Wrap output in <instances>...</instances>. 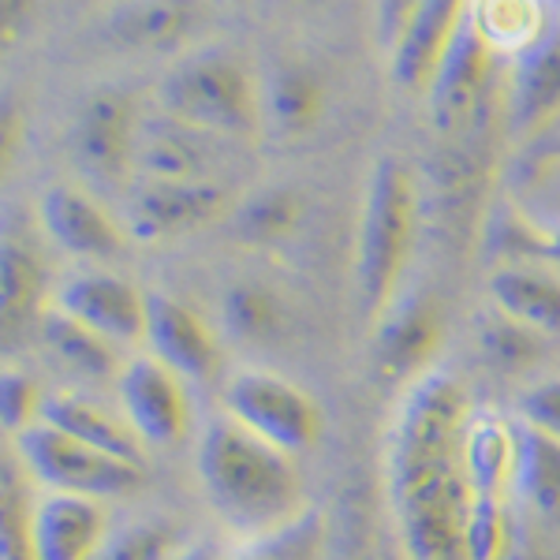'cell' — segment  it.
I'll use <instances>...</instances> for the list:
<instances>
[{
    "instance_id": "1",
    "label": "cell",
    "mask_w": 560,
    "mask_h": 560,
    "mask_svg": "<svg viewBox=\"0 0 560 560\" xmlns=\"http://www.w3.org/2000/svg\"><path fill=\"white\" fill-rule=\"evenodd\" d=\"M467 388L445 370L408 385L385 438V486L408 560H467Z\"/></svg>"
},
{
    "instance_id": "2",
    "label": "cell",
    "mask_w": 560,
    "mask_h": 560,
    "mask_svg": "<svg viewBox=\"0 0 560 560\" xmlns=\"http://www.w3.org/2000/svg\"><path fill=\"white\" fill-rule=\"evenodd\" d=\"M198 482L224 527L243 541H266L306 516L295 456L221 415L198 441Z\"/></svg>"
},
{
    "instance_id": "3",
    "label": "cell",
    "mask_w": 560,
    "mask_h": 560,
    "mask_svg": "<svg viewBox=\"0 0 560 560\" xmlns=\"http://www.w3.org/2000/svg\"><path fill=\"white\" fill-rule=\"evenodd\" d=\"M419 236V184L400 158H382L370 173L363 224H359V303L382 322L400 295V280Z\"/></svg>"
},
{
    "instance_id": "4",
    "label": "cell",
    "mask_w": 560,
    "mask_h": 560,
    "mask_svg": "<svg viewBox=\"0 0 560 560\" xmlns=\"http://www.w3.org/2000/svg\"><path fill=\"white\" fill-rule=\"evenodd\" d=\"M158 105L168 116L229 142H258L266 131V94L229 49H198L179 57L158 86Z\"/></svg>"
},
{
    "instance_id": "5",
    "label": "cell",
    "mask_w": 560,
    "mask_h": 560,
    "mask_svg": "<svg viewBox=\"0 0 560 560\" xmlns=\"http://www.w3.org/2000/svg\"><path fill=\"white\" fill-rule=\"evenodd\" d=\"M224 415L288 456L311 453L325 430L318 400L292 377L261 366L240 370L224 385Z\"/></svg>"
},
{
    "instance_id": "6",
    "label": "cell",
    "mask_w": 560,
    "mask_h": 560,
    "mask_svg": "<svg viewBox=\"0 0 560 560\" xmlns=\"http://www.w3.org/2000/svg\"><path fill=\"white\" fill-rule=\"evenodd\" d=\"M15 448H20L26 475H34V482L45 486L49 493H79L105 501V497L139 490L142 478H147L142 464L108 456L65 430L49 427V422H38V427L20 433Z\"/></svg>"
},
{
    "instance_id": "7",
    "label": "cell",
    "mask_w": 560,
    "mask_h": 560,
    "mask_svg": "<svg viewBox=\"0 0 560 560\" xmlns=\"http://www.w3.org/2000/svg\"><path fill=\"white\" fill-rule=\"evenodd\" d=\"M139 108L124 90H94L79 105L68 131V153L83 179L97 191H128L135 179V139H139Z\"/></svg>"
},
{
    "instance_id": "8",
    "label": "cell",
    "mask_w": 560,
    "mask_h": 560,
    "mask_svg": "<svg viewBox=\"0 0 560 560\" xmlns=\"http://www.w3.org/2000/svg\"><path fill=\"white\" fill-rule=\"evenodd\" d=\"M232 210L229 184H168V179H131L124 191V229L131 240L165 243Z\"/></svg>"
},
{
    "instance_id": "9",
    "label": "cell",
    "mask_w": 560,
    "mask_h": 560,
    "mask_svg": "<svg viewBox=\"0 0 560 560\" xmlns=\"http://www.w3.org/2000/svg\"><path fill=\"white\" fill-rule=\"evenodd\" d=\"M221 142L217 135L184 124L158 108L142 116L135 139V179H168V184H229L221 176Z\"/></svg>"
},
{
    "instance_id": "10",
    "label": "cell",
    "mask_w": 560,
    "mask_h": 560,
    "mask_svg": "<svg viewBox=\"0 0 560 560\" xmlns=\"http://www.w3.org/2000/svg\"><path fill=\"white\" fill-rule=\"evenodd\" d=\"M116 396H120V415L147 448H173L191 430L187 382L153 355L135 359L120 370Z\"/></svg>"
},
{
    "instance_id": "11",
    "label": "cell",
    "mask_w": 560,
    "mask_h": 560,
    "mask_svg": "<svg viewBox=\"0 0 560 560\" xmlns=\"http://www.w3.org/2000/svg\"><path fill=\"white\" fill-rule=\"evenodd\" d=\"M493 71H497V49L482 38V31L475 26L471 12H467L464 26L445 49L438 71L430 79V116L438 131H459L475 120V113L493 90Z\"/></svg>"
},
{
    "instance_id": "12",
    "label": "cell",
    "mask_w": 560,
    "mask_h": 560,
    "mask_svg": "<svg viewBox=\"0 0 560 560\" xmlns=\"http://www.w3.org/2000/svg\"><path fill=\"white\" fill-rule=\"evenodd\" d=\"M150 355L165 363L184 382H210L221 370V340L206 325L195 306H187L176 295L150 292L147 311V340Z\"/></svg>"
},
{
    "instance_id": "13",
    "label": "cell",
    "mask_w": 560,
    "mask_h": 560,
    "mask_svg": "<svg viewBox=\"0 0 560 560\" xmlns=\"http://www.w3.org/2000/svg\"><path fill=\"white\" fill-rule=\"evenodd\" d=\"M57 306L94 329L97 337L120 345H142L147 340V311L150 292H139L131 280L116 273H79L71 277L57 295Z\"/></svg>"
},
{
    "instance_id": "14",
    "label": "cell",
    "mask_w": 560,
    "mask_h": 560,
    "mask_svg": "<svg viewBox=\"0 0 560 560\" xmlns=\"http://www.w3.org/2000/svg\"><path fill=\"white\" fill-rule=\"evenodd\" d=\"M441 340H445V318L430 295L396 300L377 322V374L388 382H419L422 374H430Z\"/></svg>"
},
{
    "instance_id": "15",
    "label": "cell",
    "mask_w": 560,
    "mask_h": 560,
    "mask_svg": "<svg viewBox=\"0 0 560 560\" xmlns=\"http://www.w3.org/2000/svg\"><path fill=\"white\" fill-rule=\"evenodd\" d=\"M206 23L202 0H113L102 20L105 38L135 52H179Z\"/></svg>"
},
{
    "instance_id": "16",
    "label": "cell",
    "mask_w": 560,
    "mask_h": 560,
    "mask_svg": "<svg viewBox=\"0 0 560 560\" xmlns=\"http://www.w3.org/2000/svg\"><path fill=\"white\" fill-rule=\"evenodd\" d=\"M471 0H422L415 8L411 23L404 26L400 42L388 49V68H393V83L408 94L430 90V79L438 71L445 49L464 26Z\"/></svg>"
},
{
    "instance_id": "17",
    "label": "cell",
    "mask_w": 560,
    "mask_h": 560,
    "mask_svg": "<svg viewBox=\"0 0 560 560\" xmlns=\"http://www.w3.org/2000/svg\"><path fill=\"white\" fill-rule=\"evenodd\" d=\"M42 224L57 247L75 258H113L124 250V229L116 217L83 187L57 184L42 195Z\"/></svg>"
},
{
    "instance_id": "18",
    "label": "cell",
    "mask_w": 560,
    "mask_h": 560,
    "mask_svg": "<svg viewBox=\"0 0 560 560\" xmlns=\"http://www.w3.org/2000/svg\"><path fill=\"white\" fill-rule=\"evenodd\" d=\"M31 535L38 560H94L108 538L102 501L45 490L31 509Z\"/></svg>"
},
{
    "instance_id": "19",
    "label": "cell",
    "mask_w": 560,
    "mask_h": 560,
    "mask_svg": "<svg viewBox=\"0 0 560 560\" xmlns=\"http://www.w3.org/2000/svg\"><path fill=\"white\" fill-rule=\"evenodd\" d=\"M520 422L501 411L475 408L464 430V475L475 501H504L516 490Z\"/></svg>"
},
{
    "instance_id": "20",
    "label": "cell",
    "mask_w": 560,
    "mask_h": 560,
    "mask_svg": "<svg viewBox=\"0 0 560 560\" xmlns=\"http://www.w3.org/2000/svg\"><path fill=\"white\" fill-rule=\"evenodd\" d=\"M509 120L516 135H538L560 120V26L546 31L527 52L516 57Z\"/></svg>"
},
{
    "instance_id": "21",
    "label": "cell",
    "mask_w": 560,
    "mask_h": 560,
    "mask_svg": "<svg viewBox=\"0 0 560 560\" xmlns=\"http://www.w3.org/2000/svg\"><path fill=\"white\" fill-rule=\"evenodd\" d=\"M42 422H49V427L86 441V445L102 448V453H108V456L131 459V464H142V459H147V445H142V438L131 430V422L124 419V415L102 408V404L90 400V396H83V393L49 396Z\"/></svg>"
},
{
    "instance_id": "22",
    "label": "cell",
    "mask_w": 560,
    "mask_h": 560,
    "mask_svg": "<svg viewBox=\"0 0 560 560\" xmlns=\"http://www.w3.org/2000/svg\"><path fill=\"white\" fill-rule=\"evenodd\" d=\"M490 300L497 311L535 329L538 337L560 340V280L527 266H504L490 277Z\"/></svg>"
},
{
    "instance_id": "23",
    "label": "cell",
    "mask_w": 560,
    "mask_h": 560,
    "mask_svg": "<svg viewBox=\"0 0 560 560\" xmlns=\"http://www.w3.org/2000/svg\"><path fill=\"white\" fill-rule=\"evenodd\" d=\"M42 337L49 345L52 355L65 366H71L75 374L86 377H120V348L113 340L97 337L94 329H86L83 322H75L71 314H65L60 306L42 314Z\"/></svg>"
},
{
    "instance_id": "24",
    "label": "cell",
    "mask_w": 560,
    "mask_h": 560,
    "mask_svg": "<svg viewBox=\"0 0 560 560\" xmlns=\"http://www.w3.org/2000/svg\"><path fill=\"white\" fill-rule=\"evenodd\" d=\"M516 493L546 520H560V441L523 427V422H520Z\"/></svg>"
},
{
    "instance_id": "25",
    "label": "cell",
    "mask_w": 560,
    "mask_h": 560,
    "mask_svg": "<svg viewBox=\"0 0 560 560\" xmlns=\"http://www.w3.org/2000/svg\"><path fill=\"white\" fill-rule=\"evenodd\" d=\"M325 108V90L311 68L288 65L269 79L266 90V120L280 135H306L318 124Z\"/></svg>"
},
{
    "instance_id": "26",
    "label": "cell",
    "mask_w": 560,
    "mask_h": 560,
    "mask_svg": "<svg viewBox=\"0 0 560 560\" xmlns=\"http://www.w3.org/2000/svg\"><path fill=\"white\" fill-rule=\"evenodd\" d=\"M45 300V266L31 247L8 240L0 250V322L4 329H20L42 311Z\"/></svg>"
},
{
    "instance_id": "27",
    "label": "cell",
    "mask_w": 560,
    "mask_h": 560,
    "mask_svg": "<svg viewBox=\"0 0 560 560\" xmlns=\"http://www.w3.org/2000/svg\"><path fill=\"white\" fill-rule=\"evenodd\" d=\"M471 20L497 57H520L546 34V15L538 0H471Z\"/></svg>"
},
{
    "instance_id": "28",
    "label": "cell",
    "mask_w": 560,
    "mask_h": 560,
    "mask_svg": "<svg viewBox=\"0 0 560 560\" xmlns=\"http://www.w3.org/2000/svg\"><path fill=\"white\" fill-rule=\"evenodd\" d=\"M184 535L168 520H142L131 527L108 530L94 560H173L184 553Z\"/></svg>"
},
{
    "instance_id": "29",
    "label": "cell",
    "mask_w": 560,
    "mask_h": 560,
    "mask_svg": "<svg viewBox=\"0 0 560 560\" xmlns=\"http://www.w3.org/2000/svg\"><path fill=\"white\" fill-rule=\"evenodd\" d=\"M224 322H229L232 337L247 340V345H261L273 340L284 325V311H280L277 295L258 284H240L224 295Z\"/></svg>"
},
{
    "instance_id": "30",
    "label": "cell",
    "mask_w": 560,
    "mask_h": 560,
    "mask_svg": "<svg viewBox=\"0 0 560 560\" xmlns=\"http://www.w3.org/2000/svg\"><path fill=\"white\" fill-rule=\"evenodd\" d=\"M478 340H482V351L493 366L501 370H523L527 363H535L541 355V340L535 329L520 325L516 318H509L504 311H493L478 322Z\"/></svg>"
},
{
    "instance_id": "31",
    "label": "cell",
    "mask_w": 560,
    "mask_h": 560,
    "mask_svg": "<svg viewBox=\"0 0 560 560\" xmlns=\"http://www.w3.org/2000/svg\"><path fill=\"white\" fill-rule=\"evenodd\" d=\"M303 202L300 195L284 191V187H269L250 198L240 210V232L250 243H277L284 236H292L295 224H300Z\"/></svg>"
},
{
    "instance_id": "32",
    "label": "cell",
    "mask_w": 560,
    "mask_h": 560,
    "mask_svg": "<svg viewBox=\"0 0 560 560\" xmlns=\"http://www.w3.org/2000/svg\"><path fill=\"white\" fill-rule=\"evenodd\" d=\"M31 509L34 501L20 486L15 464H8L4 490H0V560H38L31 535Z\"/></svg>"
},
{
    "instance_id": "33",
    "label": "cell",
    "mask_w": 560,
    "mask_h": 560,
    "mask_svg": "<svg viewBox=\"0 0 560 560\" xmlns=\"http://www.w3.org/2000/svg\"><path fill=\"white\" fill-rule=\"evenodd\" d=\"M467 560H504L512 546V523L504 501H475L467 512Z\"/></svg>"
},
{
    "instance_id": "34",
    "label": "cell",
    "mask_w": 560,
    "mask_h": 560,
    "mask_svg": "<svg viewBox=\"0 0 560 560\" xmlns=\"http://www.w3.org/2000/svg\"><path fill=\"white\" fill-rule=\"evenodd\" d=\"M45 388L38 385V377H31L26 370H8L4 382H0V415H4V427L20 438L31 427H38L45 419Z\"/></svg>"
},
{
    "instance_id": "35",
    "label": "cell",
    "mask_w": 560,
    "mask_h": 560,
    "mask_svg": "<svg viewBox=\"0 0 560 560\" xmlns=\"http://www.w3.org/2000/svg\"><path fill=\"white\" fill-rule=\"evenodd\" d=\"M318 523L314 516H303L295 527L280 530V535L266 538V541H247L236 553L221 557V560H318Z\"/></svg>"
},
{
    "instance_id": "36",
    "label": "cell",
    "mask_w": 560,
    "mask_h": 560,
    "mask_svg": "<svg viewBox=\"0 0 560 560\" xmlns=\"http://www.w3.org/2000/svg\"><path fill=\"white\" fill-rule=\"evenodd\" d=\"M520 422L560 441V377L535 382L520 400Z\"/></svg>"
},
{
    "instance_id": "37",
    "label": "cell",
    "mask_w": 560,
    "mask_h": 560,
    "mask_svg": "<svg viewBox=\"0 0 560 560\" xmlns=\"http://www.w3.org/2000/svg\"><path fill=\"white\" fill-rule=\"evenodd\" d=\"M419 4L422 0H377V38H382L385 49H393V45L400 42L404 26L411 23Z\"/></svg>"
},
{
    "instance_id": "38",
    "label": "cell",
    "mask_w": 560,
    "mask_h": 560,
    "mask_svg": "<svg viewBox=\"0 0 560 560\" xmlns=\"http://www.w3.org/2000/svg\"><path fill=\"white\" fill-rule=\"evenodd\" d=\"M34 8H38V0H0V34H4V45L23 38V31L34 20Z\"/></svg>"
},
{
    "instance_id": "39",
    "label": "cell",
    "mask_w": 560,
    "mask_h": 560,
    "mask_svg": "<svg viewBox=\"0 0 560 560\" xmlns=\"http://www.w3.org/2000/svg\"><path fill=\"white\" fill-rule=\"evenodd\" d=\"M224 553H217L213 546H187L184 553H176L173 560H221Z\"/></svg>"
},
{
    "instance_id": "40",
    "label": "cell",
    "mask_w": 560,
    "mask_h": 560,
    "mask_svg": "<svg viewBox=\"0 0 560 560\" xmlns=\"http://www.w3.org/2000/svg\"><path fill=\"white\" fill-rule=\"evenodd\" d=\"M229 4H250V0H229Z\"/></svg>"
}]
</instances>
